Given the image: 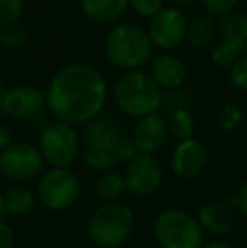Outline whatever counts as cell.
I'll return each instance as SVG.
<instances>
[{
    "instance_id": "obj_29",
    "label": "cell",
    "mask_w": 247,
    "mask_h": 248,
    "mask_svg": "<svg viewBox=\"0 0 247 248\" xmlns=\"http://www.w3.org/2000/svg\"><path fill=\"white\" fill-rule=\"evenodd\" d=\"M201 7L207 10V14L214 17H224L227 14L234 12L239 0H200Z\"/></svg>"
},
{
    "instance_id": "obj_31",
    "label": "cell",
    "mask_w": 247,
    "mask_h": 248,
    "mask_svg": "<svg viewBox=\"0 0 247 248\" xmlns=\"http://www.w3.org/2000/svg\"><path fill=\"white\" fill-rule=\"evenodd\" d=\"M229 71L232 85L239 90H247V54H242Z\"/></svg>"
},
{
    "instance_id": "obj_6",
    "label": "cell",
    "mask_w": 247,
    "mask_h": 248,
    "mask_svg": "<svg viewBox=\"0 0 247 248\" xmlns=\"http://www.w3.org/2000/svg\"><path fill=\"white\" fill-rule=\"evenodd\" d=\"M39 152L54 167H68L80 152V137L65 122H53L41 128Z\"/></svg>"
},
{
    "instance_id": "obj_14",
    "label": "cell",
    "mask_w": 247,
    "mask_h": 248,
    "mask_svg": "<svg viewBox=\"0 0 247 248\" xmlns=\"http://www.w3.org/2000/svg\"><path fill=\"white\" fill-rule=\"evenodd\" d=\"M158 86L163 92L168 90H180L185 85L188 78V68L183 59L178 56L169 54V52H163L152 58L151 61V73Z\"/></svg>"
},
{
    "instance_id": "obj_8",
    "label": "cell",
    "mask_w": 247,
    "mask_h": 248,
    "mask_svg": "<svg viewBox=\"0 0 247 248\" xmlns=\"http://www.w3.org/2000/svg\"><path fill=\"white\" fill-rule=\"evenodd\" d=\"M186 16L176 7H163L148 26V36L152 46L161 51H173L186 41Z\"/></svg>"
},
{
    "instance_id": "obj_4",
    "label": "cell",
    "mask_w": 247,
    "mask_h": 248,
    "mask_svg": "<svg viewBox=\"0 0 247 248\" xmlns=\"http://www.w3.org/2000/svg\"><path fill=\"white\" fill-rule=\"evenodd\" d=\"M134 228V213L122 202H107L100 206L88 221V236L102 248L122 245Z\"/></svg>"
},
{
    "instance_id": "obj_17",
    "label": "cell",
    "mask_w": 247,
    "mask_h": 248,
    "mask_svg": "<svg viewBox=\"0 0 247 248\" xmlns=\"http://www.w3.org/2000/svg\"><path fill=\"white\" fill-rule=\"evenodd\" d=\"M83 137H85V144H92V142H114V144H117L124 137V134L122 127L115 118L110 115H99L86 124Z\"/></svg>"
},
{
    "instance_id": "obj_2",
    "label": "cell",
    "mask_w": 247,
    "mask_h": 248,
    "mask_svg": "<svg viewBox=\"0 0 247 248\" xmlns=\"http://www.w3.org/2000/svg\"><path fill=\"white\" fill-rule=\"evenodd\" d=\"M105 56L115 68L137 71L151 64L154 58V46L148 36V31L135 24H117L105 37Z\"/></svg>"
},
{
    "instance_id": "obj_5",
    "label": "cell",
    "mask_w": 247,
    "mask_h": 248,
    "mask_svg": "<svg viewBox=\"0 0 247 248\" xmlns=\"http://www.w3.org/2000/svg\"><path fill=\"white\" fill-rule=\"evenodd\" d=\"M156 240L163 248H201L203 230L197 218L183 209H166L156 218Z\"/></svg>"
},
{
    "instance_id": "obj_33",
    "label": "cell",
    "mask_w": 247,
    "mask_h": 248,
    "mask_svg": "<svg viewBox=\"0 0 247 248\" xmlns=\"http://www.w3.org/2000/svg\"><path fill=\"white\" fill-rule=\"evenodd\" d=\"M229 202L234 206H237L239 209H241V213H244L247 216V181L241 186V191H239L237 196L234 198H229Z\"/></svg>"
},
{
    "instance_id": "obj_24",
    "label": "cell",
    "mask_w": 247,
    "mask_h": 248,
    "mask_svg": "<svg viewBox=\"0 0 247 248\" xmlns=\"http://www.w3.org/2000/svg\"><path fill=\"white\" fill-rule=\"evenodd\" d=\"M242 56V52L234 46V44L227 43V41H218L210 52V59L217 68H227L231 69L235 64L239 58Z\"/></svg>"
},
{
    "instance_id": "obj_23",
    "label": "cell",
    "mask_w": 247,
    "mask_h": 248,
    "mask_svg": "<svg viewBox=\"0 0 247 248\" xmlns=\"http://www.w3.org/2000/svg\"><path fill=\"white\" fill-rule=\"evenodd\" d=\"M125 187V181L120 174L117 172H107L102 177H99L95 184V191L102 199L109 202H115V199H119L124 194Z\"/></svg>"
},
{
    "instance_id": "obj_41",
    "label": "cell",
    "mask_w": 247,
    "mask_h": 248,
    "mask_svg": "<svg viewBox=\"0 0 247 248\" xmlns=\"http://www.w3.org/2000/svg\"><path fill=\"white\" fill-rule=\"evenodd\" d=\"M0 46H2V32H0Z\"/></svg>"
},
{
    "instance_id": "obj_18",
    "label": "cell",
    "mask_w": 247,
    "mask_h": 248,
    "mask_svg": "<svg viewBox=\"0 0 247 248\" xmlns=\"http://www.w3.org/2000/svg\"><path fill=\"white\" fill-rule=\"evenodd\" d=\"M119 144V142H117ZM114 142H92L85 144V162L97 170H110L119 164L120 157Z\"/></svg>"
},
{
    "instance_id": "obj_9",
    "label": "cell",
    "mask_w": 247,
    "mask_h": 248,
    "mask_svg": "<svg viewBox=\"0 0 247 248\" xmlns=\"http://www.w3.org/2000/svg\"><path fill=\"white\" fill-rule=\"evenodd\" d=\"M0 170L10 181L26 183L43 170V155L39 149L26 142L12 144L0 155Z\"/></svg>"
},
{
    "instance_id": "obj_27",
    "label": "cell",
    "mask_w": 247,
    "mask_h": 248,
    "mask_svg": "<svg viewBox=\"0 0 247 248\" xmlns=\"http://www.w3.org/2000/svg\"><path fill=\"white\" fill-rule=\"evenodd\" d=\"M191 98L186 92L180 90H168V92H163V101L161 108L168 113H173L176 110H181V108H190Z\"/></svg>"
},
{
    "instance_id": "obj_32",
    "label": "cell",
    "mask_w": 247,
    "mask_h": 248,
    "mask_svg": "<svg viewBox=\"0 0 247 248\" xmlns=\"http://www.w3.org/2000/svg\"><path fill=\"white\" fill-rule=\"evenodd\" d=\"M117 152H119L120 160H129V162L134 160L137 155H141L137 147H135V144L132 142V139H127V137H122L119 140V144H117Z\"/></svg>"
},
{
    "instance_id": "obj_25",
    "label": "cell",
    "mask_w": 247,
    "mask_h": 248,
    "mask_svg": "<svg viewBox=\"0 0 247 248\" xmlns=\"http://www.w3.org/2000/svg\"><path fill=\"white\" fill-rule=\"evenodd\" d=\"M0 32H2V46L9 47V49H20L29 43V34L19 24L2 27Z\"/></svg>"
},
{
    "instance_id": "obj_11",
    "label": "cell",
    "mask_w": 247,
    "mask_h": 248,
    "mask_svg": "<svg viewBox=\"0 0 247 248\" xmlns=\"http://www.w3.org/2000/svg\"><path fill=\"white\" fill-rule=\"evenodd\" d=\"M44 105H46V96L36 86H12L2 95L3 113L16 120H33L34 117L43 113Z\"/></svg>"
},
{
    "instance_id": "obj_40",
    "label": "cell",
    "mask_w": 247,
    "mask_h": 248,
    "mask_svg": "<svg viewBox=\"0 0 247 248\" xmlns=\"http://www.w3.org/2000/svg\"><path fill=\"white\" fill-rule=\"evenodd\" d=\"M2 93H3L2 92V79H0V95H2Z\"/></svg>"
},
{
    "instance_id": "obj_10",
    "label": "cell",
    "mask_w": 247,
    "mask_h": 248,
    "mask_svg": "<svg viewBox=\"0 0 247 248\" xmlns=\"http://www.w3.org/2000/svg\"><path fill=\"white\" fill-rule=\"evenodd\" d=\"M163 167L159 160L152 155L141 154L134 160H131L125 169L124 181L127 191H131L134 196L146 198L151 196L161 186Z\"/></svg>"
},
{
    "instance_id": "obj_28",
    "label": "cell",
    "mask_w": 247,
    "mask_h": 248,
    "mask_svg": "<svg viewBox=\"0 0 247 248\" xmlns=\"http://www.w3.org/2000/svg\"><path fill=\"white\" fill-rule=\"evenodd\" d=\"M242 118H244V113H242L241 108L234 103H227L220 110V115H218L222 128L227 132H232L234 128H237L239 125L242 124Z\"/></svg>"
},
{
    "instance_id": "obj_35",
    "label": "cell",
    "mask_w": 247,
    "mask_h": 248,
    "mask_svg": "<svg viewBox=\"0 0 247 248\" xmlns=\"http://www.w3.org/2000/svg\"><path fill=\"white\" fill-rule=\"evenodd\" d=\"M12 145V132L9 130V127L3 124H0V152L7 150Z\"/></svg>"
},
{
    "instance_id": "obj_26",
    "label": "cell",
    "mask_w": 247,
    "mask_h": 248,
    "mask_svg": "<svg viewBox=\"0 0 247 248\" xmlns=\"http://www.w3.org/2000/svg\"><path fill=\"white\" fill-rule=\"evenodd\" d=\"M24 0H0V27L14 26L24 14Z\"/></svg>"
},
{
    "instance_id": "obj_38",
    "label": "cell",
    "mask_w": 247,
    "mask_h": 248,
    "mask_svg": "<svg viewBox=\"0 0 247 248\" xmlns=\"http://www.w3.org/2000/svg\"><path fill=\"white\" fill-rule=\"evenodd\" d=\"M3 213H5V208H3V198L0 196V219H2Z\"/></svg>"
},
{
    "instance_id": "obj_16",
    "label": "cell",
    "mask_w": 247,
    "mask_h": 248,
    "mask_svg": "<svg viewBox=\"0 0 247 248\" xmlns=\"http://www.w3.org/2000/svg\"><path fill=\"white\" fill-rule=\"evenodd\" d=\"M82 10L86 19L97 24L115 22L127 9V0H82Z\"/></svg>"
},
{
    "instance_id": "obj_7",
    "label": "cell",
    "mask_w": 247,
    "mask_h": 248,
    "mask_svg": "<svg viewBox=\"0 0 247 248\" xmlns=\"http://www.w3.org/2000/svg\"><path fill=\"white\" fill-rule=\"evenodd\" d=\"M80 194V183L68 167H53L39 183V199L48 209L63 211L75 204Z\"/></svg>"
},
{
    "instance_id": "obj_12",
    "label": "cell",
    "mask_w": 247,
    "mask_h": 248,
    "mask_svg": "<svg viewBox=\"0 0 247 248\" xmlns=\"http://www.w3.org/2000/svg\"><path fill=\"white\" fill-rule=\"evenodd\" d=\"M208 164V150L203 142L197 139H186L181 140L175 147L171 157L173 172L183 179L200 176Z\"/></svg>"
},
{
    "instance_id": "obj_21",
    "label": "cell",
    "mask_w": 247,
    "mask_h": 248,
    "mask_svg": "<svg viewBox=\"0 0 247 248\" xmlns=\"http://www.w3.org/2000/svg\"><path fill=\"white\" fill-rule=\"evenodd\" d=\"M2 198H3V208H5V211L16 216L27 215L34 206V198L31 194V191L22 186L10 187Z\"/></svg>"
},
{
    "instance_id": "obj_19",
    "label": "cell",
    "mask_w": 247,
    "mask_h": 248,
    "mask_svg": "<svg viewBox=\"0 0 247 248\" xmlns=\"http://www.w3.org/2000/svg\"><path fill=\"white\" fill-rule=\"evenodd\" d=\"M222 39L234 44L242 54L247 52V14L231 12L220 20Z\"/></svg>"
},
{
    "instance_id": "obj_1",
    "label": "cell",
    "mask_w": 247,
    "mask_h": 248,
    "mask_svg": "<svg viewBox=\"0 0 247 248\" xmlns=\"http://www.w3.org/2000/svg\"><path fill=\"white\" fill-rule=\"evenodd\" d=\"M49 111L65 124H88L102 115L107 101L103 75L88 62L65 64L51 78L46 90Z\"/></svg>"
},
{
    "instance_id": "obj_3",
    "label": "cell",
    "mask_w": 247,
    "mask_h": 248,
    "mask_svg": "<svg viewBox=\"0 0 247 248\" xmlns=\"http://www.w3.org/2000/svg\"><path fill=\"white\" fill-rule=\"evenodd\" d=\"M117 107L134 118L148 117L161 108L163 90L144 69L127 71L119 78L114 88Z\"/></svg>"
},
{
    "instance_id": "obj_34",
    "label": "cell",
    "mask_w": 247,
    "mask_h": 248,
    "mask_svg": "<svg viewBox=\"0 0 247 248\" xmlns=\"http://www.w3.org/2000/svg\"><path fill=\"white\" fill-rule=\"evenodd\" d=\"M14 232L7 223L0 221V248H12Z\"/></svg>"
},
{
    "instance_id": "obj_22",
    "label": "cell",
    "mask_w": 247,
    "mask_h": 248,
    "mask_svg": "<svg viewBox=\"0 0 247 248\" xmlns=\"http://www.w3.org/2000/svg\"><path fill=\"white\" fill-rule=\"evenodd\" d=\"M168 122V130L173 137L180 139L181 140H186V139H191L195 130V118L193 113L190 111V108H181V110H176L173 113H169V117L166 118Z\"/></svg>"
},
{
    "instance_id": "obj_20",
    "label": "cell",
    "mask_w": 247,
    "mask_h": 248,
    "mask_svg": "<svg viewBox=\"0 0 247 248\" xmlns=\"http://www.w3.org/2000/svg\"><path fill=\"white\" fill-rule=\"evenodd\" d=\"M217 36V26L212 17H200L188 26L186 43L195 49H207L214 44Z\"/></svg>"
},
{
    "instance_id": "obj_13",
    "label": "cell",
    "mask_w": 247,
    "mask_h": 248,
    "mask_svg": "<svg viewBox=\"0 0 247 248\" xmlns=\"http://www.w3.org/2000/svg\"><path fill=\"white\" fill-rule=\"evenodd\" d=\"M168 122L163 115L151 113L148 117L139 118L137 125L132 132V142L135 144L139 154L152 155V152L159 150L168 139Z\"/></svg>"
},
{
    "instance_id": "obj_30",
    "label": "cell",
    "mask_w": 247,
    "mask_h": 248,
    "mask_svg": "<svg viewBox=\"0 0 247 248\" xmlns=\"http://www.w3.org/2000/svg\"><path fill=\"white\" fill-rule=\"evenodd\" d=\"M127 5L137 16L148 17V19H152L165 7L163 5V0H127Z\"/></svg>"
},
{
    "instance_id": "obj_36",
    "label": "cell",
    "mask_w": 247,
    "mask_h": 248,
    "mask_svg": "<svg viewBox=\"0 0 247 248\" xmlns=\"http://www.w3.org/2000/svg\"><path fill=\"white\" fill-rule=\"evenodd\" d=\"M201 248H234V247H232L231 243H225V242H212Z\"/></svg>"
},
{
    "instance_id": "obj_39",
    "label": "cell",
    "mask_w": 247,
    "mask_h": 248,
    "mask_svg": "<svg viewBox=\"0 0 247 248\" xmlns=\"http://www.w3.org/2000/svg\"><path fill=\"white\" fill-rule=\"evenodd\" d=\"M2 95H3V93H2ZM2 95H0V115L3 113V107H2Z\"/></svg>"
},
{
    "instance_id": "obj_15",
    "label": "cell",
    "mask_w": 247,
    "mask_h": 248,
    "mask_svg": "<svg viewBox=\"0 0 247 248\" xmlns=\"http://www.w3.org/2000/svg\"><path fill=\"white\" fill-rule=\"evenodd\" d=\"M198 223L201 230L212 235H227L234 226V215L229 204L208 202L198 213Z\"/></svg>"
},
{
    "instance_id": "obj_37",
    "label": "cell",
    "mask_w": 247,
    "mask_h": 248,
    "mask_svg": "<svg viewBox=\"0 0 247 248\" xmlns=\"http://www.w3.org/2000/svg\"><path fill=\"white\" fill-rule=\"evenodd\" d=\"M175 3H178V5H190V3H193L195 0H173Z\"/></svg>"
}]
</instances>
